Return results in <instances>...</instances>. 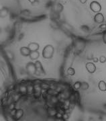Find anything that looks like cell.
Masks as SVG:
<instances>
[{
    "instance_id": "cell-13",
    "label": "cell",
    "mask_w": 106,
    "mask_h": 121,
    "mask_svg": "<svg viewBox=\"0 0 106 121\" xmlns=\"http://www.w3.org/2000/svg\"><path fill=\"white\" fill-rule=\"evenodd\" d=\"M103 39H104L105 43H106V33L104 35V36H103Z\"/></svg>"
},
{
    "instance_id": "cell-5",
    "label": "cell",
    "mask_w": 106,
    "mask_h": 121,
    "mask_svg": "<svg viewBox=\"0 0 106 121\" xmlns=\"http://www.w3.org/2000/svg\"><path fill=\"white\" fill-rule=\"evenodd\" d=\"M20 52L24 55V56H28L30 55L31 51L29 49V48L26 47H22L20 49Z\"/></svg>"
},
{
    "instance_id": "cell-14",
    "label": "cell",
    "mask_w": 106,
    "mask_h": 121,
    "mask_svg": "<svg viewBox=\"0 0 106 121\" xmlns=\"http://www.w3.org/2000/svg\"><path fill=\"white\" fill-rule=\"evenodd\" d=\"M57 117H59V118H60V117H61V115H60V114H57Z\"/></svg>"
},
{
    "instance_id": "cell-3",
    "label": "cell",
    "mask_w": 106,
    "mask_h": 121,
    "mask_svg": "<svg viewBox=\"0 0 106 121\" xmlns=\"http://www.w3.org/2000/svg\"><path fill=\"white\" fill-rule=\"evenodd\" d=\"M94 19H95V21L97 23L101 24L104 21V16L101 12H99V13H97L95 14Z\"/></svg>"
},
{
    "instance_id": "cell-6",
    "label": "cell",
    "mask_w": 106,
    "mask_h": 121,
    "mask_svg": "<svg viewBox=\"0 0 106 121\" xmlns=\"http://www.w3.org/2000/svg\"><path fill=\"white\" fill-rule=\"evenodd\" d=\"M38 44L36 43H31L29 44V46H28V48H29V49H30V51H31V52L32 51H37L38 48Z\"/></svg>"
},
{
    "instance_id": "cell-11",
    "label": "cell",
    "mask_w": 106,
    "mask_h": 121,
    "mask_svg": "<svg viewBox=\"0 0 106 121\" xmlns=\"http://www.w3.org/2000/svg\"><path fill=\"white\" fill-rule=\"evenodd\" d=\"M99 60H100V62H101V63H105V62L106 61V58L105 57V56H102L99 58Z\"/></svg>"
},
{
    "instance_id": "cell-4",
    "label": "cell",
    "mask_w": 106,
    "mask_h": 121,
    "mask_svg": "<svg viewBox=\"0 0 106 121\" xmlns=\"http://www.w3.org/2000/svg\"><path fill=\"white\" fill-rule=\"evenodd\" d=\"M86 69L89 71V73H93L96 70V67L93 63H87L86 64Z\"/></svg>"
},
{
    "instance_id": "cell-2",
    "label": "cell",
    "mask_w": 106,
    "mask_h": 121,
    "mask_svg": "<svg viewBox=\"0 0 106 121\" xmlns=\"http://www.w3.org/2000/svg\"><path fill=\"white\" fill-rule=\"evenodd\" d=\"M45 49H44L43 52V56L44 58H51L53 55V47H52L51 45H48L45 47Z\"/></svg>"
},
{
    "instance_id": "cell-8",
    "label": "cell",
    "mask_w": 106,
    "mask_h": 121,
    "mask_svg": "<svg viewBox=\"0 0 106 121\" xmlns=\"http://www.w3.org/2000/svg\"><path fill=\"white\" fill-rule=\"evenodd\" d=\"M30 56L32 59H34H34H38V56H39V53L36 51H32V52H30Z\"/></svg>"
},
{
    "instance_id": "cell-12",
    "label": "cell",
    "mask_w": 106,
    "mask_h": 121,
    "mask_svg": "<svg viewBox=\"0 0 106 121\" xmlns=\"http://www.w3.org/2000/svg\"><path fill=\"white\" fill-rule=\"evenodd\" d=\"M16 112H17V111H16V110L15 109V110H13V111H12V112H11V114H13V115H15V114H16Z\"/></svg>"
},
{
    "instance_id": "cell-1",
    "label": "cell",
    "mask_w": 106,
    "mask_h": 121,
    "mask_svg": "<svg viewBox=\"0 0 106 121\" xmlns=\"http://www.w3.org/2000/svg\"><path fill=\"white\" fill-rule=\"evenodd\" d=\"M89 7L90 9L94 12V13H99L102 11V5L100 3H99L98 1H92L89 4Z\"/></svg>"
},
{
    "instance_id": "cell-15",
    "label": "cell",
    "mask_w": 106,
    "mask_h": 121,
    "mask_svg": "<svg viewBox=\"0 0 106 121\" xmlns=\"http://www.w3.org/2000/svg\"><path fill=\"white\" fill-rule=\"evenodd\" d=\"M94 60H95H95L97 61V60H98V59H94Z\"/></svg>"
},
{
    "instance_id": "cell-10",
    "label": "cell",
    "mask_w": 106,
    "mask_h": 121,
    "mask_svg": "<svg viewBox=\"0 0 106 121\" xmlns=\"http://www.w3.org/2000/svg\"><path fill=\"white\" fill-rule=\"evenodd\" d=\"M81 83L80 82H76L75 84H74V88L75 89V90H79V88H81Z\"/></svg>"
},
{
    "instance_id": "cell-9",
    "label": "cell",
    "mask_w": 106,
    "mask_h": 121,
    "mask_svg": "<svg viewBox=\"0 0 106 121\" xmlns=\"http://www.w3.org/2000/svg\"><path fill=\"white\" fill-rule=\"evenodd\" d=\"M67 73H68V75H74L75 73V69L72 68V67H70V68H68L67 69Z\"/></svg>"
},
{
    "instance_id": "cell-7",
    "label": "cell",
    "mask_w": 106,
    "mask_h": 121,
    "mask_svg": "<svg viewBox=\"0 0 106 121\" xmlns=\"http://www.w3.org/2000/svg\"><path fill=\"white\" fill-rule=\"evenodd\" d=\"M99 89L101 91H106V83L103 81H101L99 83Z\"/></svg>"
}]
</instances>
